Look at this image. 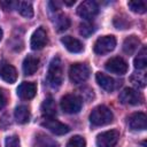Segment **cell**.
I'll use <instances>...</instances> for the list:
<instances>
[{"label": "cell", "mask_w": 147, "mask_h": 147, "mask_svg": "<svg viewBox=\"0 0 147 147\" xmlns=\"http://www.w3.org/2000/svg\"><path fill=\"white\" fill-rule=\"evenodd\" d=\"M90 67L85 63H75L69 69V78L75 84L84 83L90 77Z\"/></svg>", "instance_id": "obj_4"}, {"label": "cell", "mask_w": 147, "mask_h": 147, "mask_svg": "<svg viewBox=\"0 0 147 147\" xmlns=\"http://www.w3.org/2000/svg\"><path fill=\"white\" fill-rule=\"evenodd\" d=\"M5 147H21V142L17 136H9L6 138Z\"/></svg>", "instance_id": "obj_29"}, {"label": "cell", "mask_w": 147, "mask_h": 147, "mask_svg": "<svg viewBox=\"0 0 147 147\" xmlns=\"http://www.w3.org/2000/svg\"><path fill=\"white\" fill-rule=\"evenodd\" d=\"M139 45H140V40L138 39V37L130 36L123 42V52L125 54H127V55H131L138 49Z\"/></svg>", "instance_id": "obj_19"}, {"label": "cell", "mask_w": 147, "mask_h": 147, "mask_svg": "<svg viewBox=\"0 0 147 147\" xmlns=\"http://www.w3.org/2000/svg\"><path fill=\"white\" fill-rule=\"evenodd\" d=\"M41 114L45 118H54V116L56 115V106H55V101L49 96L47 99L44 100V102L41 103L40 107Z\"/></svg>", "instance_id": "obj_18"}, {"label": "cell", "mask_w": 147, "mask_h": 147, "mask_svg": "<svg viewBox=\"0 0 147 147\" xmlns=\"http://www.w3.org/2000/svg\"><path fill=\"white\" fill-rule=\"evenodd\" d=\"M16 8L18 13L26 18H31L33 16V7H32V3L29 1H18Z\"/></svg>", "instance_id": "obj_21"}, {"label": "cell", "mask_w": 147, "mask_h": 147, "mask_svg": "<svg viewBox=\"0 0 147 147\" xmlns=\"http://www.w3.org/2000/svg\"><path fill=\"white\" fill-rule=\"evenodd\" d=\"M96 30L95 25L91 22H85V23H82L79 25V33L83 36V37H90L92 33H94V31Z\"/></svg>", "instance_id": "obj_25"}, {"label": "cell", "mask_w": 147, "mask_h": 147, "mask_svg": "<svg viewBox=\"0 0 147 147\" xmlns=\"http://www.w3.org/2000/svg\"><path fill=\"white\" fill-rule=\"evenodd\" d=\"M0 6L5 10H11L15 7H17V2H13V1H0Z\"/></svg>", "instance_id": "obj_30"}, {"label": "cell", "mask_w": 147, "mask_h": 147, "mask_svg": "<svg viewBox=\"0 0 147 147\" xmlns=\"http://www.w3.org/2000/svg\"><path fill=\"white\" fill-rule=\"evenodd\" d=\"M127 6L132 11L138 13V14H144L146 11V7H147L145 1H129Z\"/></svg>", "instance_id": "obj_26"}, {"label": "cell", "mask_w": 147, "mask_h": 147, "mask_svg": "<svg viewBox=\"0 0 147 147\" xmlns=\"http://www.w3.org/2000/svg\"><path fill=\"white\" fill-rule=\"evenodd\" d=\"M41 138H37V146L38 147H57V144L52 140L49 137L40 136Z\"/></svg>", "instance_id": "obj_27"}, {"label": "cell", "mask_w": 147, "mask_h": 147, "mask_svg": "<svg viewBox=\"0 0 147 147\" xmlns=\"http://www.w3.org/2000/svg\"><path fill=\"white\" fill-rule=\"evenodd\" d=\"M1 39H2V30L0 29V40H1Z\"/></svg>", "instance_id": "obj_33"}, {"label": "cell", "mask_w": 147, "mask_h": 147, "mask_svg": "<svg viewBox=\"0 0 147 147\" xmlns=\"http://www.w3.org/2000/svg\"><path fill=\"white\" fill-rule=\"evenodd\" d=\"M0 77L5 82L13 84L17 79V71L11 64L3 63V64L0 65Z\"/></svg>", "instance_id": "obj_15"}, {"label": "cell", "mask_w": 147, "mask_h": 147, "mask_svg": "<svg viewBox=\"0 0 147 147\" xmlns=\"http://www.w3.org/2000/svg\"><path fill=\"white\" fill-rule=\"evenodd\" d=\"M105 67L109 72L116 74V75H124L127 71V63L119 56H114L109 59L106 62Z\"/></svg>", "instance_id": "obj_9"}, {"label": "cell", "mask_w": 147, "mask_h": 147, "mask_svg": "<svg viewBox=\"0 0 147 147\" xmlns=\"http://www.w3.org/2000/svg\"><path fill=\"white\" fill-rule=\"evenodd\" d=\"M14 116H15V119H16L17 123L25 124L30 119V110H29V108L26 106H23V105L22 106H18L15 109Z\"/></svg>", "instance_id": "obj_20"}, {"label": "cell", "mask_w": 147, "mask_h": 147, "mask_svg": "<svg viewBox=\"0 0 147 147\" xmlns=\"http://www.w3.org/2000/svg\"><path fill=\"white\" fill-rule=\"evenodd\" d=\"M61 42L64 45V47L71 52V53H80L84 49V45L80 40L71 37V36H65L61 38Z\"/></svg>", "instance_id": "obj_14"}, {"label": "cell", "mask_w": 147, "mask_h": 147, "mask_svg": "<svg viewBox=\"0 0 147 147\" xmlns=\"http://www.w3.org/2000/svg\"><path fill=\"white\" fill-rule=\"evenodd\" d=\"M146 65H147V49L144 46L134 59V68L136 69H145Z\"/></svg>", "instance_id": "obj_22"}, {"label": "cell", "mask_w": 147, "mask_h": 147, "mask_svg": "<svg viewBox=\"0 0 147 147\" xmlns=\"http://www.w3.org/2000/svg\"><path fill=\"white\" fill-rule=\"evenodd\" d=\"M47 44V33L42 28H38L31 36L30 46L34 51H39L44 48Z\"/></svg>", "instance_id": "obj_11"}, {"label": "cell", "mask_w": 147, "mask_h": 147, "mask_svg": "<svg viewBox=\"0 0 147 147\" xmlns=\"http://www.w3.org/2000/svg\"><path fill=\"white\" fill-rule=\"evenodd\" d=\"M119 139V132L117 130L105 131L96 137L98 147H115Z\"/></svg>", "instance_id": "obj_7"}, {"label": "cell", "mask_w": 147, "mask_h": 147, "mask_svg": "<svg viewBox=\"0 0 147 147\" xmlns=\"http://www.w3.org/2000/svg\"><path fill=\"white\" fill-rule=\"evenodd\" d=\"M113 118H114V115H113L111 110L103 105L95 107L90 115L91 123L93 125H96V126L107 125V124L113 122Z\"/></svg>", "instance_id": "obj_2"}, {"label": "cell", "mask_w": 147, "mask_h": 147, "mask_svg": "<svg viewBox=\"0 0 147 147\" xmlns=\"http://www.w3.org/2000/svg\"><path fill=\"white\" fill-rule=\"evenodd\" d=\"M38 65H39V59L37 56H33V55H28L24 61H23V64H22V69H23V72L24 75H33L37 69H38Z\"/></svg>", "instance_id": "obj_16"}, {"label": "cell", "mask_w": 147, "mask_h": 147, "mask_svg": "<svg viewBox=\"0 0 147 147\" xmlns=\"http://www.w3.org/2000/svg\"><path fill=\"white\" fill-rule=\"evenodd\" d=\"M118 99L119 101L123 103V105H131V106H137V105H140L142 101H144V98L142 95L133 90V88H130V87H126L124 88L119 95H118Z\"/></svg>", "instance_id": "obj_8"}, {"label": "cell", "mask_w": 147, "mask_h": 147, "mask_svg": "<svg viewBox=\"0 0 147 147\" xmlns=\"http://www.w3.org/2000/svg\"><path fill=\"white\" fill-rule=\"evenodd\" d=\"M42 125L49 130L52 133L54 134H57V136H62V134H65L70 131V127L61 122H59L57 119L55 118H46L45 122L42 123Z\"/></svg>", "instance_id": "obj_12"}, {"label": "cell", "mask_w": 147, "mask_h": 147, "mask_svg": "<svg viewBox=\"0 0 147 147\" xmlns=\"http://www.w3.org/2000/svg\"><path fill=\"white\" fill-rule=\"evenodd\" d=\"M67 147H86V141L80 136H74L68 141Z\"/></svg>", "instance_id": "obj_28"}, {"label": "cell", "mask_w": 147, "mask_h": 147, "mask_svg": "<svg viewBox=\"0 0 147 147\" xmlns=\"http://www.w3.org/2000/svg\"><path fill=\"white\" fill-rule=\"evenodd\" d=\"M63 80V65L59 56L52 59L47 71V82L52 87H59Z\"/></svg>", "instance_id": "obj_1"}, {"label": "cell", "mask_w": 147, "mask_h": 147, "mask_svg": "<svg viewBox=\"0 0 147 147\" xmlns=\"http://www.w3.org/2000/svg\"><path fill=\"white\" fill-rule=\"evenodd\" d=\"M55 28L59 32L64 31L69 28L70 25V20L68 18V16H65L64 14H59L55 16Z\"/></svg>", "instance_id": "obj_23"}, {"label": "cell", "mask_w": 147, "mask_h": 147, "mask_svg": "<svg viewBox=\"0 0 147 147\" xmlns=\"http://www.w3.org/2000/svg\"><path fill=\"white\" fill-rule=\"evenodd\" d=\"M130 82L132 83L133 86L138 87V88H144L146 86V83H147V79H146V76L145 74H141V72H134L131 75L130 77Z\"/></svg>", "instance_id": "obj_24"}, {"label": "cell", "mask_w": 147, "mask_h": 147, "mask_svg": "<svg viewBox=\"0 0 147 147\" xmlns=\"http://www.w3.org/2000/svg\"><path fill=\"white\" fill-rule=\"evenodd\" d=\"M129 127L132 131H144L147 127V118L144 113H134L127 118Z\"/></svg>", "instance_id": "obj_10"}, {"label": "cell", "mask_w": 147, "mask_h": 147, "mask_svg": "<svg viewBox=\"0 0 147 147\" xmlns=\"http://www.w3.org/2000/svg\"><path fill=\"white\" fill-rule=\"evenodd\" d=\"M74 3H75V0H72V1H64V5H67V6H71Z\"/></svg>", "instance_id": "obj_32"}, {"label": "cell", "mask_w": 147, "mask_h": 147, "mask_svg": "<svg viewBox=\"0 0 147 147\" xmlns=\"http://www.w3.org/2000/svg\"><path fill=\"white\" fill-rule=\"evenodd\" d=\"M6 102H7V96H6V93L3 90L0 88V110L6 106Z\"/></svg>", "instance_id": "obj_31"}, {"label": "cell", "mask_w": 147, "mask_h": 147, "mask_svg": "<svg viewBox=\"0 0 147 147\" xmlns=\"http://www.w3.org/2000/svg\"><path fill=\"white\" fill-rule=\"evenodd\" d=\"M95 79H96V83L105 90V91H108V92H111L114 88H115V79L111 78L110 76L108 75H105L102 72H96L95 75Z\"/></svg>", "instance_id": "obj_17"}, {"label": "cell", "mask_w": 147, "mask_h": 147, "mask_svg": "<svg viewBox=\"0 0 147 147\" xmlns=\"http://www.w3.org/2000/svg\"><path fill=\"white\" fill-rule=\"evenodd\" d=\"M61 109L67 114H77L83 106L82 98L76 94H65L60 101Z\"/></svg>", "instance_id": "obj_3"}, {"label": "cell", "mask_w": 147, "mask_h": 147, "mask_svg": "<svg viewBox=\"0 0 147 147\" xmlns=\"http://www.w3.org/2000/svg\"><path fill=\"white\" fill-rule=\"evenodd\" d=\"M116 46V39L114 36H103L95 40L94 42V52L99 55H103L110 53Z\"/></svg>", "instance_id": "obj_5"}, {"label": "cell", "mask_w": 147, "mask_h": 147, "mask_svg": "<svg viewBox=\"0 0 147 147\" xmlns=\"http://www.w3.org/2000/svg\"><path fill=\"white\" fill-rule=\"evenodd\" d=\"M37 93V86L31 82H23L17 87V95L23 100H30L34 98Z\"/></svg>", "instance_id": "obj_13"}, {"label": "cell", "mask_w": 147, "mask_h": 147, "mask_svg": "<svg viewBox=\"0 0 147 147\" xmlns=\"http://www.w3.org/2000/svg\"><path fill=\"white\" fill-rule=\"evenodd\" d=\"M99 11V6L95 1L93 0H86V1H83L78 8H77V14L86 20V21H91Z\"/></svg>", "instance_id": "obj_6"}]
</instances>
